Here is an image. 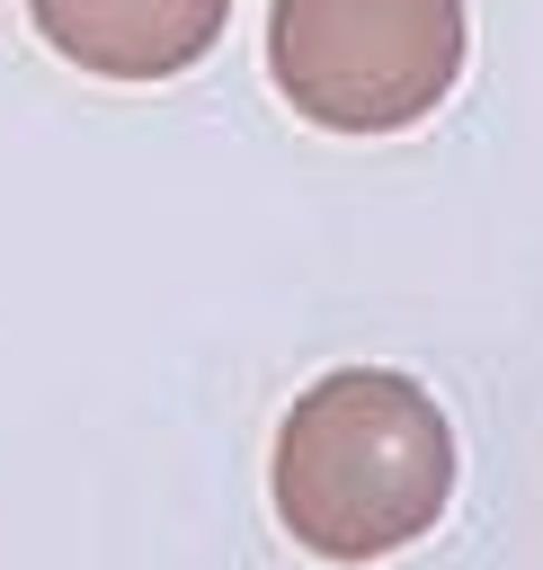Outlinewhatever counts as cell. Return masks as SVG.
I'll list each match as a JSON object with an SVG mask.
<instances>
[{"label":"cell","mask_w":543,"mask_h":570,"mask_svg":"<svg viewBox=\"0 0 543 570\" xmlns=\"http://www.w3.org/2000/svg\"><path fill=\"white\" fill-rule=\"evenodd\" d=\"M36 36L98 80H169L196 71L231 18V0H27Z\"/></svg>","instance_id":"cell-3"},{"label":"cell","mask_w":543,"mask_h":570,"mask_svg":"<svg viewBox=\"0 0 543 570\" xmlns=\"http://www.w3.org/2000/svg\"><path fill=\"white\" fill-rule=\"evenodd\" d=\"M267 499L312 561L356 570L409 552L454 499V428L427 383L392 365H338L285 410Z\"/></svg>","instance_id":"cell-1"},{"label":"cell","mask_w":543,"mask_h":570,"mask_svg":"<svg viewBox=\"0 0 543 570\" xmlns=\"http://www.w3.org/2000/svg\"><path fill=\"white\" fill-rule=\"evenodd\" d=\"M463 0H276L267 80L320 134H401L463 80Z\"/></svg>","instance_id":"cell-2"}]
</instances>
